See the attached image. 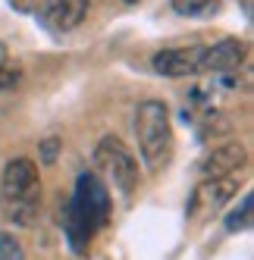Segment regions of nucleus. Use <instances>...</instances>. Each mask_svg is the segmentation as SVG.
Returning a JSON list of instances; mask_svg holds the SVG:
<instances>
[{
	"instance_id": "nucleus-1",
	"label": "nucleus",
	"mask_w": 254,
	"mask_h": 260,
	"mask_svg": "<svg viewBox=\"0 0 254 260\" xmlns=\"http://www.w3.org/2000/svg\"><path fill=\"white\" fill-rule=\"evenodd\" d=\"M135 138L148 170H163L173 157L170 110L163 101H141L135 110Z\"/></svg>"
},
{
	"instance_id": "nucleus-2",
	"label": "nucleus",
	"mask_w": 254,
	"mask_h": 260,
	"mask_svg": "<svg viewBox=\"0 0 254 260\" xmlns=\"http://www.w3.org/2000/svg\"><path fill=\"white\" fill-rule=\"evenodd\" d=\"M94 166L110 179L122 194H132L138 185V163L125 151V144L113 135H104L94 147Z\"/></svg>"
},
{
	"instance_id": "nucleus-3",
	"label": "nucleus",
	"mask_w": 254,
	"mask_h": 260,
	"mask_svg": "<svg viewBox=\"0 0 254 260\" xmlns=\"http://www.w3.org/2000/svg\"><path fill=\"white\" fill-rule=\"evenodd\" d=\"M69 204L76 207V213H79L91 229L104 226L107 216H110V194H107V185H104L98 176H91V173L79 176L76 194H72Z\"/></svg>"
},
{
	"instance_id": "nucleus-4",
	"label": "nucleus",
	"mask_w": 254,
	"mask_h": 260,
	"mask_svg": "<svg viewBox=\"0 0 254 260\" xmlns=\"http://www.w3.org/2000/svg\"><path fill=\"white\" fill-rule=\"evenodd\" d=\"M0 194L4 201H41V179L38 166L28 157H16L4 166L0 176Z\"/></svg>"
},
{
	"instance_id": "nucleus-5",
	"label": "nucleus",
	"mask_w": 254,
	"mask_h": 260,
	"mask_svg": "<svg viewBox=\"0 0 254 260\" xmlns=\"http://www.w3.org/2000/svg\"><path fill=\"white\" fill-rule=\"evenodd\" d=\"M201 57H204V47H167V50L154 53L151 63L160 76L179 79V76H198Z\"/></svg>"
},
{
	"instance_id": "nucleus-6",
	"label": "nucleus",
	"mask_w": 254,
	"mask_h": 260,
	"mask_svg": "<svg viewBox=\"0 0 254 260\" xmlns=\"http://www.w3.org/2000/svg\"><path fill=\"white\" fill-rule=\"evenodd\" d=\"M242 60H245V41L223 38V41L204 47L201 69H198V72H232V69L242 66Z\"/></svg>"
},
{
	"instance_id": "nucleus-7",
	"label": "nucleus",
	"mask_w": 254,
	"mask_h": 260,
	"mask_svg": "<svg viewBox=\"0 0 254 260\" xmlns=\"http://www.w3.org/2000/svg\"><path fill=\"white\" fill-rule=\"evenodd\" d=\"M248 160V151H245V144L242 141H226V144H216L213 151L204 157L201 163V170L207 176H232L235 170H242Z\"/></svg>"
},
{
	"instance_id": "nucleus-8",
	"label": "nucleus",
	"mask_w": 254,
	"mask_h": 260,
	"mask_svg": "<svg viewBox=\"0 0 254 260\" xmlns=\"http://www.w3.org/2000/svg\"><path fill=\"white\" fill-rule=\"evenodd\" d=\"M88 7H91V0H44V19L57 31H72L82 25Z\"/></svg>"
},
{
	"instance_id": "nucleus-9",
	"label": "nucleus",
	"mask_w": 254,
	"mask_h": 260,
	"mask_svg": "<svg viewBox=\"0 0 254 260\" xmlns=\"http://www.w3.org/2000/svg\"><path fill=\"white\" fill-rule=\"evenodd\" d=\"M235 194H239V179L235 176H207V182L198 188V201L207 210H220Z\"/></svg>"
},
{
	"instance_id": "nucleus-10",
	"label": "nucleus",
	"mask_w": 254,
	"mask_h": 260,
	"mask_svg": "<svg viewBox=\"0 0 254 260\" xmlns=\"http://www.w3.org/2000/svg\"><path fill=\"white\" fill-rule=\"evenodd\" d=\"M0 260H25V248L13 232H0Z\"/></svg>"
},
{
	"instance_id": "nucleus-11",
	"label": "nucleus",
	"mask_w": 254,
	"mask_h": 260,
	"mask_svg": "<svg viewBox=\"0 0 254 260\" xmlns=\"http://www.w3.org/2000/svg\"><path fill=\"white\" fill-rule=\"evenodd\" d=\"M60 151H63V138L50 135V138H44V141L38 144V160H41L44 166H50V163H57Z\"/></svg>"
},
{
	"instance_id": "nucleus-12",
	"label": "nucleus",
	"mask_w": 254,
	"mask_h": 260,
	"mask_svg": "<svg viewBox=\"0 0 254 260\" xmlns=\"http://www.w3.org/2000/svg\"><path fill=\"white\" fill-rule=\"evenodd\" d=\"M213 7H216V0H173V10L182 16H198V13H207Z\"/></svg>"
},
{
	"instance_id": "nucleus-13",
	"label": "nucleus",
	"mask_w": 254,
	"mask_h": 260,
	"mask_svg": "<svg viewBox=\"0 0 254 260\" xmlns=\"http://www.w3.org/2000/svg\"><path fill=\"white\" fill-rule=\"evenodd\" d=\"M248 219H251V194H245V198H242V210L229 213V222H226V226H229V229L235 232V229L248 226Z\"/></svg>"
},
{
	"instance_id": "nucleus-14",
	"label": "nucleus",
	"mask_w": 254,
	"mask_h": 260,
	"mask_svg": "<svg viewBox=\"0 0 254 260\" xmlns=\"http://www.w3.org/2000/svg\"><path fill=\"white\" fill-rule=\"evenodd\" d=\"M19 79H22V72H19V69H10L7 63L0 66V91H4V88H13Z\"/></svg>"
},
{
	"instance_id": "nucleus-15",
	"label": "nucleus",
	"mask_w": 254,
	"mask_h": 260,
	"mask_svg": "<svg viewBox=\"0 0 254 260\" xmlns=\"http://www.w3.org/2000/svg\"><path fill=\"white\" fill-rule=\"evenodd\" d=\"M10 4H13L16 10H22V13H31V10H38L41 0H10Z\"/></svg>"
},
{
	"instance_id": "nucleus-16",
	"label": "nucleus",
	"mask_w": 254,
	"mask_h": 260,
	"mask_svg": "<svg viewBox=\"0 0 254 260\" xmlns=\"http://www.w3.org/2000/svg\"><path fill=\"white\" fill-rule=\"evenodd\" d=\"M4 63H7V44L0 41V66H4Z\"/></svg>"
},
{
	"instance_id": "nucleus-17",
	"label": "nucleus",
	"mask_w": 254,
	"mask_h": 260,
	"mask_svg": "<svg viewBox=\"0 0 254 260\" xmlns=\"http://www.w3.org/2000/svg\"><path fill=\"white\" fill-rule=\"evenodd\" d=\"M245 10H248V13H251V0H245Z\"/></svg>"
},
{
	"instance_id": "nucleus-18",
	"label": "nucleus",
	"mask_w": 254,
	"mask_h": 260,
	"mask_svg": "<svg viewBox=\"0 0 254 260\" xmlns=\"http://www.w3.org/2000/svg\"><path fill=\"white\" fill-rule=\"evenodd\" d=\"M122 4H138V0H122Z\"/></svg>"
}]
</instances>
